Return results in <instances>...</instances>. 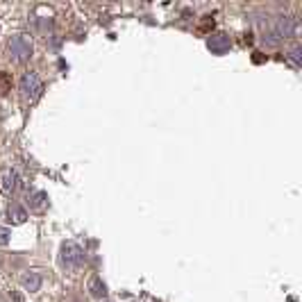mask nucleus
I'll return each instance as SVG.
<instances>
[{"label":"nucleus","mask_w":302,"mask_h":302,"mask_svg":"<svg viewBox=\"0 0 302 302\" xmlns=\"http://www.w3.org/2000/svg\"><path fill=\"white\" fill-rule=\"evenodd\" d=\"M62 266H64L66 270H77L82 264H84V250H82V246H77V243L68 241L62 246Z\"/></svg>","instance_id":"obj_1"},{"label":"nucleus","mask_w":302,"mask_h":302,"mask_svg":"<svg viewBox=\"0 0 302 302\" xmlns=\"http://www.w3.org/2000/svg\"><path fill=\"white\" fill-rule=\"evenodd\" d=\"M21 94H23V98L30 102H34L43 94V82L37 73H25V75L21 77Z\"/></svg>","instance_id":"obj_2"},{"label":"nucleus","mask_w":302,"mask_h":302,"mask_svg":"<svg viewBox=\"0 0 302 302\" xmlns=\"http://www.w3.org/2000/svg\"><path fill=\"white\" fill-rule=\"evenodd\" d=\"M9 52H12V57L16 62H25L27 57L32 55V43L27 37H23V34H18V37H14L12 41H9Z\"/></svg>","instance_id":"obj_3"},{"label":"nucleus","mask_w":302,"mask_h":302,"mask_svg":"<svg viewBox=\"0 0 302 302\" xmlns=\"http://www.w3.org/2000/svg\"><path fill=\"white\" fill-rule=\"evenodd\" d=\"M18 189V173L16 170H3L0 173V191L5 193V196H12V193H16Z\"/></svg>","instance_id":"obj_4"},{"label":"nucleus","mask_w":302,"mask_h":302,"mask_svg":"<svg viewBox=\"0 0 302 302\" xmlns=\"http://www.w3.org/2000/svg\"><path fill=\"white\" fill-rule=\"evenodd\" d=\"M207 48L212 52H216V55H223V52L230 50V37L223 32H216V34H209L207 39Z\"/></svg>","instance_id":"obj_5"},{"label":"nucleus","mask_w":302,"mask_h":302,"mask_svg":"<svg viewBox=\"0 0 302 302\" xmlns=\"http://www.w3.org/2000/svg\"><path fill=\"white\" fill-rule=\"evenodd\" d=\"M7 216H9V221L14 223V225H21V223H25L27 221V212L21 207V204H9V209H7Z\"/></svg>","instance_id":"obj_6"},{"label":"nucleus","mask_w":302,"mask_h":302,"mask_svg":"<svg viewBox=\"0 0 302 302\" xmlns=\"http://www.w3.org/2000/svg\"><path fill=\"white\" fill-rule=\"evenodd\" d=\"M21 284L25 291L34 293V291H39V286H41V275H39V273H27V275L21 277Z\"/></svg>","instance_id":"obj_7"},{"label":"nucleus","mask_w":302,"mask_h":302,"mask_svg":"<svg viewBox=\"0 0 302 302\" xmlns=\"http://www.w3.org/2000/svg\"><path fill=\"white\" fill-rule=\"evenodd\" d=\"M277 32H280L282 37H291V34L295 32V21L289 16H282L280 21H277Z\"/></svg>","instance_id":"obj_8"},{"label":"nucleus","mask_w":302,"mask_h":302,"mask_svg":"<svg viewBox=\"0 0 302 302\" xmlns=\"http://www.w3.org/2000/svg\"><path fill=\"white\" fill-rule=\"evenodd\" d=\"M89 291H91L94 298H105V295H107V289H105V284H102V280L98 275H94L89 280Z\"/></svg>","instance_id":"obj_9"},{"label":"nucleus","mask_w":302,"mask_h":302,"mask_svg":"<svg viewBox=\"0 0 302 302\" xmlns=\"http://www.w3.org/2000/svg\"><path fill=\"white\" fill-rule=\"evenodd\" d=\"M48 204V196L43 191H37L30 196V209H34V212H41V209H46Z\"/></svg>","instance_id":"obj_10"},{"label":"nucleus","mask_w":302,"mask_h":302,"mask_svg":"<svg viewBox=\"0 0 302 302\" xmlns=\"http://www.w3.org/2000/svg\"><path fill=\"white\" fill-rule=\"evenodd\" d=\"M12 91V77H9V73H0V96L9 94Z\"/></svg>","instance_id":"obj_11"},{"label":"nucleus","mask_w":302,"mask_h":302,"mask_svg":"<svg viewBox=\"0 0 302 302\" xmlns=\"http://www.w3.org/2000/svg\"><path fill=\"white\" fill-rule=\"evenodd\" d=\"M300 48H293V50H291V59H293L295 62V64H300V62H302V57H300Z\"/></svg>","instance_id":"obj_12"},{"label":"nucleus","mask_w":302,"mask_h":302,"mask_svg":"<svg viewBox=\"0 0 302 302\" xmlns=\"http://www.w3.org/2000/svg\"><path fill=\"white\" fill-rule=\"evenodd\" d=\"M7 241H9V232L5 227H0V246H5Z\"/></svg>","instance_id":"obj_13"},{"label":"nucleus","mask_w":302,"mask_h":302,"mask_svg":"<svg viewBox=\"0 0 302 302\" xmlns=\"http://www.w3.org/2000/svg\"><path fill=\"white\" fill-rule=\"evenodd\" d=\"M252 59H255L257 64H259V62H264V57H261V52H255V57H252Z\"/></svg>","instance_id":"obj_14"}]
</instances>
